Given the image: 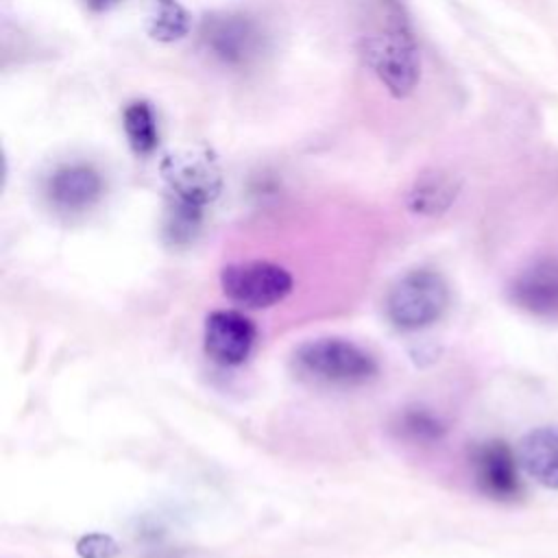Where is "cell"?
Segmentation results:
<instances>
[{"mask_svg":"<svg viewBox=\"0 0 558 558\" xmlns=\"http://www.w3.org/2000/svg\"><path fill=\"white\" fill-rule=\"evenodd\" d=\"M375 13V22L360 37V54L392 96L405 98L421 78L414 33L399 0H377Z\"/></svg>","mask_w":558,"mask_h":558,"instance_id":"cell-1","label":"cell"},{"mask_svg":"<svg viewBox=\"0 0 558 558\" xmlns=\"http://www.w3.org/2000/svg\"><path fill=\"white\" fill-rule=\"evenodd\" d=\"M163 177L168 183L166 238L172 244H187L220 192V170L209 153L185 150L163 161Z\"/></svg>","mask_w":558,"mask_h":558,"instance_id":"cell-2","label":"cell"},{"mask_svg":"<svg viewBox=\"0 0 558 558\" xmlns=\"http://www.w3.org/2000/svg\"><path fill=\"white\" fill-rule=\"evenodd\" d=\"M294 371L323 386H364L377 377V360L347 338H316L296 347Z\"/></svg>","mask_w":558,"mask_h":558,"instance_id":"cell-3","label":"cell"},{"mask_svg":"<svg viewBox=\"0 0 558 558\" xmlns=\"http://www.w3.org/2000/svg\"><path fill=\"white\" fill-rule=\"evenodd\" d=\"M449 305V286L440 272L416 268L401 275L388 290L384 310L401 331H418L434 325Z\"/></svg>","mask_w":558,"mask_h":558,"instance_id":"cell-4","label":"cell"},{"mask_svg":"<svg viewBox=\"0 0 558 558\" xmlns=\"http://www.w3.org/2000/svg\"><path fill=\"white\" fill-rule=\"evenodd\" d=\"M201 44L218 63L246 70L266 52V33L246 13H211L201 24Z\"/></svg>","mask_w":558,"mask_h":558,"instance_id":"cell-5","label":"cell"},{"mask_svg":"<svg viewBox=\"0 0 558 558\" xmlns=\"http://www.w3.org/2000/svg\"><path fill=\"white\" fill-rule=\"evenodd\" d=\"M220 288L233 303L262 310L281 303L292 292V275L272 262H238L222 268Z\"/></svg>","mask_w":558,"mask_h":558,"instance_id":"cell-6","label":"cell"},{"mask_svg":"<svg viewBox=\"0 0 558 558\" xmlns=\"http://www.w3.org/2000/svg\"><path fill=\"white\" fill-rule=\"evenodd\" d=\"M471 469L477 488L497 501H512L521 495L519 458L504 440H484L471 449Z\"/></svg>","mask_w":558,"mask_h":558,"instance_id":"cell-7","label":"cell"},{"mask_svg":"<svg viewBox=\"0 0 558 558\" xmlns=\"http://www.w3.org/2000/svg\"><path fill=\"white\" fill-rule=\"evenodd\" d=\"M510 301L545 320L558 318V255H547L530 262L517 272L508 288Z\"/></svg>","mask_w":558,"mask_h":558,"instance_id":"cell-8","label":"cell"},{"mask_svg":"<svg viewBox=\"0 0 558 558\" xmlns=\"http://www.w3.org/2000/svg\"><path fill=\"white\" fill-rule=\"evenodd\" d=\"M255 338L257 331L251 318L235 310H216L205 318V353L222 366L242 364L251 355Z\"/></svg>","mask_w":558,"mask_h":558,"instance_id":"cell-9","label":"cell"},{"mask_svg":"<svg viewBox=\"0 0 558 558\" xmlns=\"http://www.w3.org/2000/svg\"><path fill=\"white\" fill-rule=\"evenodd\" d=\"M50 205L63 214H81L102 196V177L87 163L59 166L46 181Z\"/></svg>","mask_w":558,"mask_h":558,"instance_id":"cell-10","label":"cell"},{"mask_svg":"<svg viewBox=\"0 0 558 558\" xmlns=\"http://www.w3.org/2000/svg\"><path fill=\"white\" fill-rule=\"evenodd\" d=\"M521 469L541 486L558 490V425L530 429L517 449Z\"/></svg>","mask_w":558,"mask_h":558,"instance_id":"cell-11","label":"cell"},{"mask_svg":"<svg viewBox=\"0 0 558 558\" xmlns=\"http://www.w3.org/2000/svg\"><path fill=\"white\" fill-rule=\"evenodd\" d=\"M460 194V179L447 170H427L416 177L408 190L405 205L412 214L436 218L442 216Z\"/></svg>","mask_w":558,"mask_h":558,"instance_id":"cell-12","label":"cell"},{"mask_svg":"<svg viewBox=\"0 0 558 558\" xmlns=\"http://www.w3.org/2000/svg\"><path fill=\"white\" fill-rule=\"evenodd\" d=\"M122 124H124V133L126 140L133 148L135 155L146 157L150 155L157 144H159V129H157V118L155 111L148 102L144 100H135L124 109L122 116Z\"/></svg>","mask_w":558,"mask_h":558,"instance_id":"cell-13","label":"cell"},{"mask_svg":"<svg viewBox=\"0 0 558 558\" xmlns=\"http://www.w3.org/2000/svg\"><path fill=\"white\" fill-rule=\"evenodd\" d=\"M148 28L155 39L174 41L187 35L190 15L179 0H150Z\"/></svg>","mask_w":558,"mask_h":558,"instance_id":"cell-14","label":"cell"},{"mask_svg":"<svg viewBox=\"0 0 558 558\" xmlns=\"http://www.w3.org/2000/svg\"><path fill=\"white\" fill-rule=\"evenodd\" d=\"M399 432L414 442H434L445 434V425L438 416L423 408H410L399 418Z\"/></svg>","mask_w":558,"mask_h":558,"instance_id":"cell-15","label":"cell"},{"mask_svg":"<svg viewBox=\"0 0 558 558\" xmlns=\"http://www.w3.org/2000/svg\"><path fill=\"white\" fill-rule=\"evenodd\" d=\"M118 545L113 543V538L105 536V534H89L83 536L78 543V554L83 558H111L116 556Z\"/></svg>","mask_w":558,"mask_h":558,"instance_id":"cell-16","label":"cell"},{"mask_svg":"<svg viewBox=\"0 0 558 558\" xmlns=\"http://www.w3.org/2000/svg\"><path fill=\"white\" fill-rule=\"evenodd\" d=\"M85 2H87L89 9H94V11H107V9L116 7L120 0H85Z\"/></svg>","mask_w":558,"mask_h":558,"instance_id":"cell-17","label":"cell"}]
</instances>
